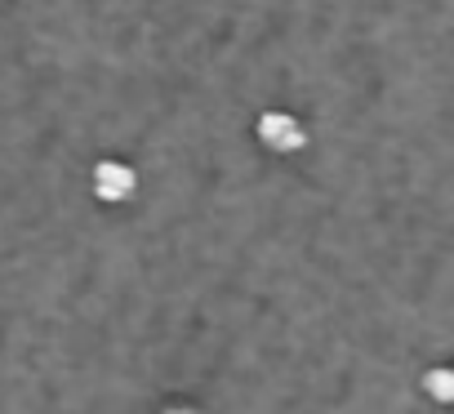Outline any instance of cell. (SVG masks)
<instances>
[{"mask_svg": "<svg viewBox=\"0 0 454 414\" xmlns=\"http://www.w3.org/2000/svg\"><path fill=\"white\" fill-rule=\"evenodd\" d=\"M254 138H259L268 152H277V156H294V152L308 147V125H303L294 112H286V107H268V112H259V121H254Z\"/></svg>", "mask_w": 454, "mask_h": 414, "instance_id": "obj_1", "label": "cell"}, {"mask_svg": "<svg viewBox=\"0 0 454 414\" xmlns=\"http://www.w3.org/2000/svg\"><path fill=\"white\" fill-rule=\"evenodd\" d=\"M90 178H94V196H98L103 205H125V200L138 191V174H134V165H125V160H98Z\"/></svg>", "mask_w": 454, "mask_h": 414, "instance_id": "obj_2", "label": "cell"}]
</instances>
